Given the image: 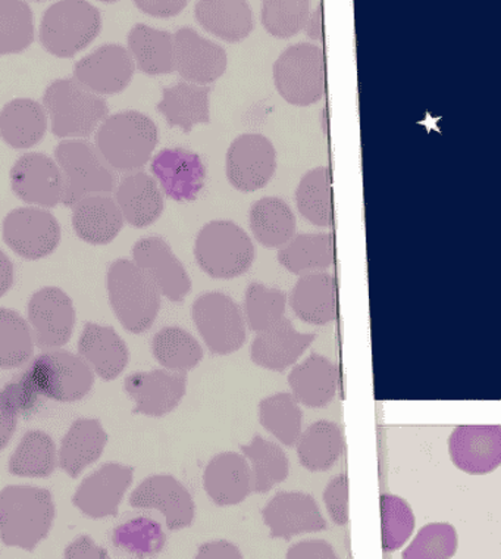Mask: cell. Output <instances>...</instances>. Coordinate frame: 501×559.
I'll return each instance as SVG.
<instances>
[{"mask_svg":"<svg viewBox=\"0 0 501 559\" xmlns=\"http://www.w3.org/2000/svg\"><path fill=\"white\" fill-rule=\"evenodd\" d=\"M55 520L49 490L8 486L0 492V539L11 548L34 550L48 537Z\"/></svg>","mask_w":501,"mask_h":559,"instance_id":"6da1fadb","label":"cell"},{"mask_svg":"<svg viewBox=\"0 0 501 559\" xmlns=\"http://www.w3.org/2000/svg\"><path fill=\"white\" fill-rule=\"evenodd\" d=\"M159 143L158 126L139 111L106 118L96 131V147L115 171H135L151 160Z\"/></svg>","mask_w":501,"mask_h":559,"instance_id":"7a4b0ae2","label":"cell"},{"mask_svg":"<svg viewBox=\"0 0 501 559\" xmlns=\"http://www.w3.org/2000/svg\"><path fill=\"white\" fill-rule=\"evenodd\" d=\"M109 304L122 328L130 333L147 332L160 309V290L134 261L117 260L109 265Z\"/></svg>","mask_w":501,"mask_h":559,"instance_id":"3957f363","label":"cell"},{"mask_svg":"<svg viewBox=\"0 0 501 559\" xmlns=\"http://www.w3.org/2000/svg\"><path fill=\"white\" fill-rule=\"evenodd\" d=\"M44 105L50 117L55 138H88L108 118V104L76 82L59 79L45 91Z\"/></svg>","mask_w":501,"mask_h":559,"instance_id":"277c9868","label":"cell"},{"mask_svg":"<svg viewBox=\"0 0 501 559\" xmlns=\"http://www.w3.org/2000/svg\"><path fill=\"white\" fill-rule=\"evenodd\" d=\"M55 160L65 180L63 206L72 207L88 197L112 193L117 186L115 169L86 140H63L55 150Z\"/></svg>","mask_w":501,"mask_h":559,"instance_id":"5b68a950","label":"cell"},{"mask_svg":"<svg viewBox=\"0 0 501 559\" xmlns=\"http://www.w3.org/2000/svg\"><path fill=\"white\" fill-rule=\"evenodd\" d=\"M102 15L91 2L61 0L45 12L40 24L41 46L58 58H71L99 36Z\"/></svg>","mask_w":501,"mask_h":559,"instance_id":"8992f818","label":"cell"},{"mask_svg":"<svg viewBox=\"0 0 501 559\" xmlns=\"http://www.w3.org/2000/svg\"><path fill=\"white\" fill-rule=\"evenodd\" d=\"M254 245L248 233L236 223H207L199 231L194 257L207 275L229 280L250 270L254 261Z\"/></svg>","mask_w":501,"mask_h":559,"instance_id":"52a82bcc","label":"cell"},{"mask_svg":"<svg viewBox=\"0 0 501 559\" xmlns=\"http://www.w3.org/2000/svg\"><path fill=\"white\" fill-rule=\"evenodd\" d=\"M279 95L296 107H309L325 95V53L313 44L293 45L273 67Z\"/></svg>","mask_w":501,"mask_h":559,"instance_id":"ba28073f","label":"cell"},{"mask_svg":"<svg viewBox=\"0 0 501 559\" xmlns=\"http://www.w3.org/2000/svg\"><path fill=\"white\" fill-rule=\"evenodd\" d=\"M38 391L58 402L82 401L91 393L95 374L82 357L68 350H46L27 370Z\"/></svg>","mask_w":501,"mask_h":559,"instance_id":"9c48e42d","label":"cell"},{"mask_svg":"<svg viewBox=\"0 0 501 559\" xmlns=\"http://www.w3.org/2000/svg\"><path fill=\"white\" fill-rule=\"evenodd\" d=\"M191 317L205 345L216 355L235 354L246 342V319L239 305L219 292L194 300Z\"/></svg>","mask_w":501,"mask_h":559,"instance_id":"30bf717a","label":"cell"},{"mask_svg":"<svg viewBox=\"0 0 501 559\" xmlns=\"http://www.w3.org/2000/svg\"><path fill=\"white\" fill-rule=\"evenodd\" d=\"M3 240L16 255L37 261L58 248L61 226L44 207H16L3 219Z\"/></svg>","mask_w":501,"mask_h":559,"instance_id":"8fae6325","label":"cell"},{"mask_svg":"<svg viewBox=\"0 0 501 559\" xmlns=\"http://www.w3.org/2000/svg\"><path fill=\"white\" fill-rule=\"evenodd\" d=\"M27 311L34 345L55 350L70 342L75 309L65 292L59 287H44L29 298Z\"/></svg>","mask_w":501,"mask_h":559,"instance_id":"7c38bea8","label":"cell"},{"mask_svg":"<svg viewBox=\"0 0 501 559\" xmlns=\"http://www.w3.org/2000/svg\"><path fill=\"white\" fill-rule=\"evenodd\" d=\"M277 169V151L262 134L239 135L228 147L227 177L240 192L265 188Z\"/></svg>","mask_w":501,"mask_h":559,"instance_id":"4fadbf2b","label":"cell"},{"mask_svg":"<svg viewBox=\"0 0 501 559\" xmlns=\"http://www.w3.org/2000/svg\"><path fill=\"white\" fill-rule=\"evenodd\" d=\"M12 192L33 206L53 207L62 203L65 180L57 160L32 152L16 160L11 169Z\"/></svg>","mask_w":501,"mask_h":559,"instance_id":"5bb4252c","label":"cell"},{"mask_svg":"<svg viewBox=\"0 0 501 559\" xmlns=\"http://www.w3.org/2000/svg\"><path fill=\"white\" fill-rule=\"evenodd\" d=\"M174 63L187 83L205 86L223 78L228 57L223 46L203 39L196 29L182 27L174 34Z\"/></svg>","mask_w":501,"mask_h":559,"instance_id":"9a60e30c","label":"cell"},{"mask_svg":"<svg viewBox=\"0 0 501 559\" xmlns=\"http://www.w3.org/2000/svg\"><path fill=\"white\" fill-rule=\"evenodd\" d=\"M135 62L121 45H104L80 59L74 67V79L96 95H115L130 86Z\"/></svg>","mask_w":501,"mask_h":559,"instance_id":"2e32d148","label":"cell"},{"mask_svg":"<svg viewBox=\"0 0 501 559\" xmlns=\"http://www.w3.org/2000/svg\"><path fill=\"white\" fill-rule=\"evenodd\" d=\"M130 506L140 510H158L169 531H182L193 524L196 506L181 481L168 474L151 476L131 493Z\"/></svg>","mask_w":501,"mask_h":559,"instance_id":"e0dca14e","label":"cell"},{"mask_svg":"<svg viewBox=\"0 0 501 559\" xmlns=\"http://www.w3.org/2000/svg\"><path fill=\"white\" fill-rule=\"evenodd\" d=\"M134 468L108 463L84 478L72 503L91 519H105L118 514V508L133 483Z\"/></svg>","mask_w":501,"mask_h":559,"instance_id":"ac0fdd59","label":"cell"},{"mask_svg":"<svg viewBox=\"0 0 501 559\" xmlns=\"http://www.w3.org/2000/svg\"><path fill=\"white\" fill-rule=\"evenodd\" d=\"M124 386L131 400L135 402L134 414L160 418L172 413L186 396L187 372H134L127 377Z\"/></svg>","mask_w":501,"mask_h":559,"instance_id":"d6986e66","label":"cell"},{"mask_svg":"<svg viewBox=\"0 0 501 559\" xmlns=\"http://www.w3.org/2000/svg\"><path fill=\"white\" fill-rule=\"evenodd\" d=\"M135 264L155 282L160 294L181 302L191 289L189 273L171 247L159 236L143 237L133 248Z\"/></svg>","mask_w":501,"mask_h":559,"instance_id":"ffe728a7","label":"cell"},{"mask_svg":"<svg viewBox=\"0 0 501 559\" xmlns=\"http://www.w3.org/2000/svg\"><path fill=\"white\" fill-rule=\"evenodd\" d=\"M453 464L474 476L490 474L501 465V426H458L449 438Z\"/></svg>","mask_w":501,"mask_h":559,"instance_id":"44dd1931","label":"cell"},{"mask_svg":"<svg viewBox=\"0 0 501 559\" xmlns=\"http://www.w3.org/2000/svg\"><path fill=\"white\" fill-rule=\"evenodd\" d=\"M262 516L273 539L290 540L297 535L326 528V521L315 499L303 492L275 495L263 508Z\"/></svg>","mask_w":501,"mask_h":559,"instance_id":"7402d4cb","label":"cell"},{"mask_svg":"<svg viewBox=\"0 0 501 559\" xmlns=\"http://www.w3.org/2000/svg\"><path fill=\"white\" fill-rule=\"evenodd\" d=\"M315 338V334L297 332L290 320L283 319L258 334L250 346V358L259 367L283 372L297 362Z\"/></svg>","mask_w":501,"mask_h":559,"instance_id":"603a6c76","label":"cell"},{"mask_svg":"<svg viewBox=\"0 0 501 559\" xmlns=\"http://www.w3.org/2000/svg\"><path fill=\"white\" fill-rule=\"evenodd\" d=\"M252 486V469L240 453H219L206 465L203 487L216 506L231 507L246 501Z\"/></svg>","mask_w":501,"mask_h":559,"instance_id":"cb8c5ba5","label":"cell"},{"mask_svg":"<svg viewBox=\"0 0 501 559\" xmlns=\"http://www.w3.org/2000/svg\"><path fill=\"white\" fill-rule=\"evenodd\" d=\"M152 171L163 185L165 193L176 201H191L198 197L205 181L206 169L199 155L172 147L155 156Z\"/></svg>","mask_w":501,"mask_h":559,"instance_id":"d4e9b609","label":"cell"},{"mask_svg":"<svg viewBox=\"0 0 501 559\" xmlns=\"http://www.w3.org/2000/svg\"><path fill=\"white\" fill-rule=\"evenodd\" d=\"M79 354L106 381L118 379L130 361L129 347L120 334L114 328L96 323L84 325Z\"/></svg>","mask_w":501,"mask_h":559,"instance_id":"484cf974","label":"cell"},{"mask_svg":"<svg viewBox=\"0 0 501 559\" xmlns=\"http://www.w3.org/2000/svg\"><path fill=\"white\" fill-rule=\"evenodd\" d=\"M124 223L120 206L108 194L88 197L72 206V227L86 243H110L120 235Z\"/></svg>","mask_w":501,"mask_h":559,"instance_id":"4316f807","label":"cell"},{"mask_svg":"<svg viewBox=\"0 0 501 559\" xmlns=\"http://www.w3.org/2000/svg\"><path fill=\"white\" fill-rule=\"evenodd\" d=\"M288 383L300 404L308 408H325L337 395L339 370L329 358L312 354L293 368Z\"/></svg>","mask_w":501,"mask_h":559,"instance_id":"83f0119b","label":"cell"},{"mask_svg":"<svg viewBox=\"0 0 501 559\" xmlns=\"http://www.w3.org/2000/svg\"><path fill=\"white\" fill-rule=\"evenodd\" d=\"M297 319L313 325H326L337 319V283L329 273L303 275L290 295Z\"/></svg>","mask_w":501,"mask_h":559,"instance_id":"f1b7e54d","label":"cell"},{"mask_svg":"<svg viewBox=\"0 0 501 559\" xmlns=\"http://www.w3.org/2000/svg\"><path fill=\"white\" fill-rule=\"evenodd\" d=\"M108 443V433L99 419L79 418L63 436L59 448L58 465L72 478H76L100 459Z\"/></svg>","mask_w":501,"mask_h":559,"instance_id":"f546056e","label":"cell"},{"mask_svg":"<svg viewBox=\"0 0 501 559\" xmlns=\"http://www.w3.org/2000/svg\"><path fill=\"white\" fill-rule=\"evenodd\" d=\"M115 201L126 222L138 228L158 222L164 213V194L158 183L142 171L130 174L121 180L115 192Z\"/></svg>","mask_w":501,"mask_h":559,"instance_id":"4dcf8cb0","label":"cell"},{"mask_svg":"<svg viewBox=\"0 0 501 559\" xmlns=\"http://www.w3.org/2000/svg\"><path fill=\"white\" fill-rule=\"evenodd\" d=\"M211 92V87L177 83L164 87L163 100L156 105V109L167 118L169 127H180L184 133H190L199 124H210Z\"/></svg>","mask_w":501,"mask_h":559,"instance_id":"1f68e13d","label":"cell"},{"mask_svg":"<svg viewBox=\"0 0 501 559\" xmlns=\"http://www.w3.org/2000/svg\"><path fill=\"white\" fill-rule=\"evenodd\" d=\"M194 14L207 33L228 44H239L253 32V12L243 0H201Z\"/></svg>","mask_w":501,"mask_h":559,"instance_id":"d6a6232c","label":"cell"},{"mask_svg":"<svg viewBox=\"0 0 501 559\" xmlns=\"http://www.w3.org/2000/svg\"><path fill=\"white\" fill-rule=\"evenodd\" d=\"M48 130L46 109L33 99H14L0 111V138L14 150H28Z\"/></svg>","mask_w":501,"mask_h":559,"instance_id":"836d02e7","label":"cell"},{"mask_svg":"<svg viewBox=\"0 0 501 559\" xmlns=\"http://www.w3.org/2000/svg\"><path fill=\"white\" fill-rule=\"evenodd\" d=\"M335 239L331 233L299 235L279 249L278 261L291 274L324 273L334 264Z\"/></svg>","mask_w":501,"mask_h":559,"instance_id":"e575fe53","label":"cell"},{"mask_svg":"<svg viewBox=\"0 0 501 559\" xmlns=\"http://www.w3.org/2000/svg\"><path fill=\"white\" fill-rule=\"evenodd\" d=\"M129 52L135 67L147 75L169 74L174 63V34L151 25L138 24L129 33Z\"/></svg>","mask_w":501,"mask_h":559,"instance_id":"d590c367","label":"cell"},{"mask_svg":"<svg viewBox=\"0 0 501 559\" xmlns=\"http://www.w3.org/2000/svg\"><path fill=\"white\" fill-rule=\"evenodd\" d=\"M254 239L266 248L286 247L296 235V215L279 198H263L253 203L249 214Z\"/></svg>","mask_w":501,"mask_h":559,"instance_id":"8d00e7d4","label":"cell"},{"mask_svg":"<svg viewBox=\"0 0 501 559\" xmlns=\"http://www.w3.org/2000/svg\"><path fill=\"white\" fill-rule=\"evenodd\" d=\"M344 451L343 430L333 421L313 423L301 431L297 456L309 472H326L337 463Z\"/></svg>","mask_w":501,"mask_h":559,"instance_id":"74e56055","label":"cell"},{"mask_svg":"<svg viewBox=\"0 0 501 559\" xmlns=\"http://www.w3.org/2000/svg\"><path fill=\"white\" fill-rule=\"evenodd\" d=\"M240 449L252 464V492L267 493L274 486L287 480L290 464L286 452L277 443L257 435L252 442L241 444Z\"/></svg>","mask_w":501,"mask_h":559,"instance_id":"f35d334b","label":"cell"},{"mask_svg":"<svg viewBox=\"0 0 501 559\" xmlns=\"http://www.w3.org/2000/svg\"><path fill=\"white\" fill-rule=\"evenodd\" d=\"M296 203L299 213L313 226H333V190L329 167H318L305 174L297 186Z\"/></svg>","mask_w":501,"mask_h":559,"instance_id":"ab89813d","label":"cell"},{"mask_svg":"<svg viewBox=\"0 0 501 559\" xmlns=\"http://www.w3.org/2000/svg\"><path fill=\"white\" fill-rule=\"evenodd\" d=\"M58 465L57 447L45 431L25 433L10 460V473L19 477L46 478L52 476Z\"/></svg>","mask_w":501,"mask_h":559,"instance_id":"60d3db41","label":"cell"},{"mask_svg":"<svg viewBox=\"0 0 501 559\" xmlns=\"http://www.w3.org/2000/svg\"><path fill=\"white\" fill-rule=\"evenodd\" d=\"M152 350L165 370L187 372L196 368L203 358V347L181 328H165L155 334Z\"/></svg>","mask_w":501,"mask_h":559,"instance_id":"b9f144b4","label":"cell"},{"mask_svg":"<svg viewBox=\"0 0 501 559\" xmlns=\"http://www.w3.org/2000/svg\"><path fill=\"white\" fill-rule=\"evenodd\" d=\"M259 421L275 439L291 448L299 442L303 413L295 395L283 392L261 401Z\"/></svg>","mask_w":501,"mask_h":559,"instance_id":"7bdbcfd3","label":"cell"},{"mask_svg":"<svg viewBox=\"0 0 501 559\" xmlns=\"http://www.w3.org/2000/svg\"><path fill=\"white\" fill-rule=\"evenodd\" d=\"M34 341L27 321L12 309L0 308V370H14L32 359Z\"/></svg>","mask_w":501,"mask_h":559,"instance_id":"ee69618b","label":"cell"},{"mask_svg":"<svg viewBox=\"0 0 501 559\" xmlns=\"http://www.w3.org/2000/svg\"><path fill=\"white\" fill-rule=\"evenodd\" d=\"M287 296L277 287L250 283L246 290L244 319L248 328L259 334L286 319Z\"/></svg>","mask_w":501,"mask_h":559,"instance_id":"f6af8a7d","label":"cell"},{"mask_svg":"<svg viewBox=\"0 0 501 559\" xmlns=\"http://www.w3.org/2000/svg\"><path fill=\"white\" fill-rule=\"evenodd\" d=\"M34 40L32 8L21 0H0V55L23 52Z\"/></svg>","mask_w":501,"mask_h":559,"instance_id":"bcb514c9","label":"cell"},{"mask_svg":"<svg viewBox=\"0 0 501 559\" xmlns=\"http://www.w3.org/2000/svg\"><path fill=\"white\" fill-rule=\"evenodd\" d=\"M112 540L115 548L138 559L155 557L167 542L159 523L148 519L127 521L115 528Z\"/></svg>","mask_w":501,"mask_h":559,"instance_id":"7dc6e473","label":"cell"},{"mask_svg":"<svg viewBox=\"0 0 501 559\" xmlns=\"http://www.w3.org/2000/svg\"><path fill=\"white\" fill-rule=\"evenodd\" d=\"M311 19L308 0H266L262 2V24L278 39H290L306 28Z\"/></svg>","mask_w":501,"mask_h":559,"instance_id":"c3c4849f","label":"cell"},{"mask_svg":"<svg viewBox=\"0 0 501 559\" xmlns=\"http://www.w3.org/2000/svg\"><path fill=\"white\" fill-rule=\"evenodd\" d=\"M382 548L394 552L403 548L415 531V515L409 503L396 495H381Z\"/></svg>","mask_w":501,"mask_h":559,"instance_id":"681fc988","label":"cell"},{"mask_svg":"<svg viewBox=\"0 0 501 559\" xmlns=\"http://www.w3.org/2000/svg\"><path fill=\"white\" fill-rule=\"evenodd\" d=\"M457 550L456 528L449 523H432L420 528L402 559H450Z\"/></svg>","mask_w":501,"mask_h":559,"instance_id":"f907efd6","label":"cell"},{"mask_svg":"<svg viewBox=\"0 0 501 559\" xmlns=\"http://www.w3.org/2000/svg\"><path fill=\"white\" fill-rule=\"evenodd\" d=\"M2 395L19 418H32L44 404V393L38 391L27 371L10 381L2 389Z\"/></svg>","mask_w":501,"mask_h":559,"instance_id":"816d5d0a","label":"cell"},{"mask_svg":"<svg viewBox=\"0 0 501 559\" xmlns=\"http://www.w3.org/2000/svg\"><path fill=\"white\" fill-rule=\"evenodd\" d=\"M326 510L338 526H346L350 520L349 512V477L339 474L329 483L324 492Z\"/></svg>","mask_w":501,"mask_h":559,"instance_id":"f5cc1de1","label":"cell"},{"mask_svg":"<svg viewBox=\"0 0 501 559\" xmlns=\"http://www.w3.org/2000/svg\"><path fill=\"white\" fill-rule=\"evenodd\" d=\"M286 559H338V557L329 542L303 540L288 549Z\"/></svg>","mask_w":501,"mask_h":559,"instance_id":"db71d44e","label":"cell"},{"mask_svg":"<svg viewBox=\"0 0 501 559\" xmlns=\"http://www.w3.org/2000/svg\"><path fill=\"white\" fill-rule=\"evenodd\" d=\"M63 559H110L108 550L97 545L91 536H80L67 546Z\"/></svg>","mask_w":501,"mask_h":559,"instance_id":"11a10c76","label":"cell"},{"mask_svg":"<svg viewBox=\"0 0 501 559\" xmlns=\"http://www.w3.org/2000/svg\"><path fill=\"white\" fill-rule=\"evenodd\" d=\"M135 7L144 14L158 16V19H172L186 10L184 0H138Z\"/></svg>","mask_w":501,"mask_h":559,"instance_id":"9f6ffc18","label":"cell"},{"mask_svg":"<svg viewBox=\"0 0 501 559\" xmlns=\"http://www.w3.org/2000/svg\"><path fill=\"white\" fill-rule=\"evenodd\" d=\"M194 559H243V554L228 540H215L203 544Z\"/></svg>","mask_w":501,"mask_h":559,"instance_id":"6f0895ef","label":"cell"},{"mask_svg":"<svg viewBox=\"0 0 501 559\" xmlns=\"http://www.w3.org/2000/svg\"><path fill=\"white\" fill-rule=\"evenodd\" d=\"M16 423H19V417L8 405L2 391H0V451L10 443L12 436L15 433Z\"/></svg>","mask_w":501,"mask_h":559,"instance_id":"680465c9","label":"cell"},{"mask_svg":"<svg viewBox=\"0 0 501 559\" xmlns=\"http://www.w3.org/2000/svg\"><path fill=\"white\" fill-rule=\"evenodd\" d=\"M306 36L315 41H324V8L318 7L308 24H306Z\"/></svg>","mask_w":501,"mask_h":559,"instance_id":"91938a15","label":"cell"},{"mask_svg":"<svg viewBox=\"0 0 501 559\" xmlns=\"http://www.w3.org/2000/svg\"><path fill=\"white\" fill-rule=\"evenodd\" d=\"M14 285V264L7 253L0 251V298Z\"/></svg>","mask_w":501,"mask_h":559,"instance_id":"94428289","label":"cell"}]
</instances>
